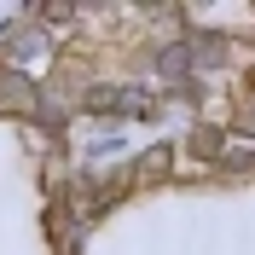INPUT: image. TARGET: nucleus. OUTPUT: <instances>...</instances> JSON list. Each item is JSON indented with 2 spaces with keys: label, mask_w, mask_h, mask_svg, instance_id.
I'll use <instances>...</instances> for the list:
<instances>
[{
  "label": "nucleus",
  "mask_w": 255,
  "mask_h": 255,
  "mask_svg": "<svg viewBox=\"0 0 255 255\" xmlns=\"http://www.w3.org/2000/svg\"><path fill=\"white\" fill-rule=\"evenodd\" d=\"M157 70H162V76H168V81H180V76H186V70H191V58H186V52H180V47H168V52H162V64H157Z\"/></svg>",
  "instance_id": "nucleus-1"
}]
</instances>
